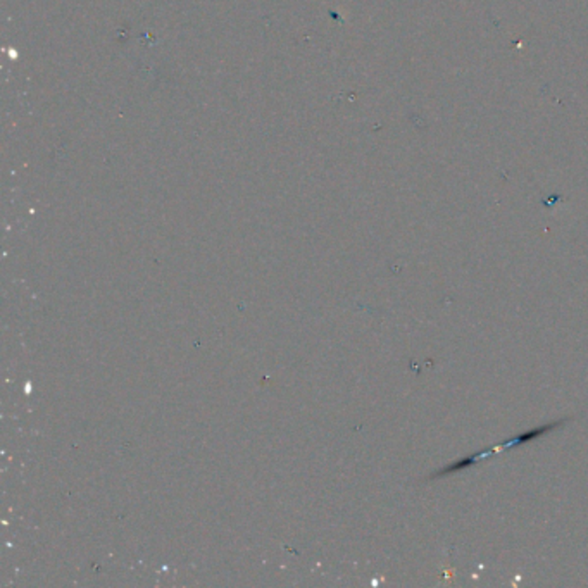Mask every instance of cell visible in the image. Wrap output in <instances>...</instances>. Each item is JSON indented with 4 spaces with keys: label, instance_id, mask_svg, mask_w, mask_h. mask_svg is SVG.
<instances>
[{
    "label": "cell",
    "instance_id": "6da1fadb",
    "mask_svg": "<svg viewBox=\"0 0 588 588\" xmlns=\"http://www.w3.org/2000/svg\"><path fill=\"white\" fill-rule=\"evenodd\" d=\"M559 424H561V423L545 424V427H539V428H535V429H529V432H527V433H521V435L514 437V439H512V440H509L507 444H504L502 447H500V449H511V447H516V445L524 444V442H529V440H533V439H539V437L547 435L549 432H552V429H554V428H557Z\"/></svg>",
    "mask_w": 588,
    "mask_h": 588
}]
</instances>
